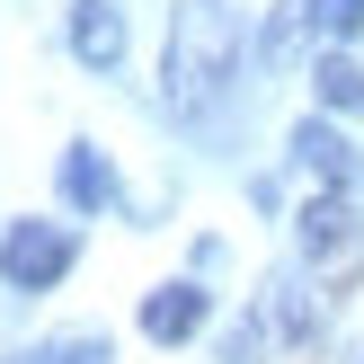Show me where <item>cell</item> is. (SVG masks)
<instances>
[{
  "label": "cell",
  "mask_w": 364,
  "mask_h": 364,
  "mask_svg": "<svg viewBox=\"0 0 364 364\" xmlns=\"http://www.w3.org/2000/svg\"><path fill=\"white\" fill-rule=\"evenodd\" d=\"M240 71V18L223 0H178L169 18V53H160V80H169V107L178 116H205L223 98V80Z\"/></svg>",
  "instance_id": "obj_1"
},
{
  "label": "cell",
  "mask_w": 364,
  "mask_h": 364,
  "mask_svg": "<svg viewBox=\"0 0 364 364\" xmlns=\"http://www.w3.org/2000/svg\"><path fill=\"white\" fill-rule=\"evenodd\" d=\"M294 240H302V267H311V284H320L329 302L364 284V213H355L338 187L311 196V205L294 213Z\"/></svg>",
  "instance_id": "obj_2"
},
{
  "label": "cell",
  "mask_w": 364,
  "mask_h": 364,
  "mask_svg": "<svg viewBox=\"0 0 364 364\" xmlns=\"http://www.w3.org/2000/svg\"><path fill=\"white\" fill-rule=\"evenodd\" d=\"M71 223H9V240H0V276L18 284V294H45V284H63L71 267Z\"/></svg>",
  "instance_id": "obj_3"
},
{
  "label": "cell",
  "mask_w": 364,
  "mask_h": 364,
  "mask_svg": "<svg viewBox=\"0 0 364 364\" xmlns=\"http://www.w3.org/2000/svg\"><path fill=\"white\" fill-rule=\"evenodd\" d=\"M205 284H160L151 302H142V338H160V347H178V338H196L205 329Z\"/></svg>",
  "instance_id": "obj_4"
},
{
  "label": "cell",
  "mask_w": 364,
  "mask_h": 364,
  "mask_svg": "<svg viewBox=\"0 0 364 364\" xmlns=\"http://www.w3.org/2000/svg\"><path fill=\"white\" fill-rule=\"evenodd\" d=\"M71 53H80V63H98V71H116V53H124V18L107 9V0H80V9H71Z\"/></svg>",
  "instance_id": "obj_5"
},
{
  "label": "cell",
  "mask_w": 364,
  "mask_h": 364,
  "mask_svg": "<svg viewBox=\"0 0 364 364\" xmlns=\"http://www.w3.org/2000/svg\"><path fill=\"white\" fill-rule=\"evenodd\" d=\"M294 160H302V169H320L338 196L355 187V142L338 134V124H302V134H294Z\"/></svg>",
  "instance_id": "obj_6"
},
{
  "label": "cell",
  "mask_w": 364,
  "mask_h": 364,
  "mask_svg": "<svg viewBox=\"0 0 364 364\" xmlns=\"http://www.w3.org/2000/svg\"><path fill=\"white\" fill-rule=\"evenodd\" d=\"M63 205H71V213H107V205H116V169H107L89 142L63 151Z\"/></svg>",
  "instance_id": "obj_7"
},
{
  "label": "cell",
  "mask_w": 364,
  "mask_h": 364,
  "mask_svg": "<svg viewBox=\"0 0 364 364\" xmlns=\"http://www.w3.org/2000/svg\"><path fill=\"white\" fill-rule=\"evenodd\" d=\"M258 320H267V338H276V347H302V338H311V294H302V284H267V294H258Z\"/></svg>",
  "instance_id": "obj_8"
},
{
  "label": "cell",
  "mask_w": 364,
  "mask_h": 364,
  "mask_svg": "<svg viewBox=\"0 0 364 364\" xmlns=\"http://www.w3.org/2000/svg\"><path fill=\"white\" fill-rule=\"evenodd\" d=\"M311 89H320V107H338V116L364 107V71L347 63V53H320V63H311Z\"/></svg>",
  "instance_id": "obj_9"
},
{
  "label": "cell",
  "mask_w": 364,
  "mask_h": 364,
  "mask_svg": "<svg viewBox=\"0 0 364 364\" xmlns=\"http://www.w3.org/2000/svg\"><path fill=\"white\" fill-rule=\"evenodd\" d=\"M311 27H320V36H338V45H347V36L364 27V0H311Z\"/></svg>",
  "instance_id": "obj_10"
},
{
  "label": "cell",
  "mask_w": 364,
  "mask_h": 364,
  "mask_svg": "<svg viewBox=\"0 0 364 364\" xmlns=\"http://www.w3.org/2000/svg\"><path fill=\"white\" fill-rule=\"evenodd\" d=\"M45 364H107V338H63Z\"/></svg>",
  "instance_id": "obj_11"
},
{
  "label": "cell",
  "mask_w": 364,
  "mask_h": 364,
  "mask_svg": "<svg viewBox=\"0 0 364 364\" xmlns=\"http://www.w3.org/2000/svg\"><path fill=\"white\" fill-rule=\"evenodd\" d=\"M9 364H45V355H9Z\"/></svg>",
  "instance_id": "obj_12"
},
{
  "label": "cell",
  "mask_w": 364,
  "mask_h": 364,
  "mask_svg": "<svg viewBox=\"0 0 364 364\" xmlns=\"http://www.w3.org/2000/svg\"><path fill=\"white\" fill-rule=\"evenodd\" d=\"M347 364H364V347H355V355H347Z\"/></svg>",
  "instance_id": "obj_13"
}]
</instances>
